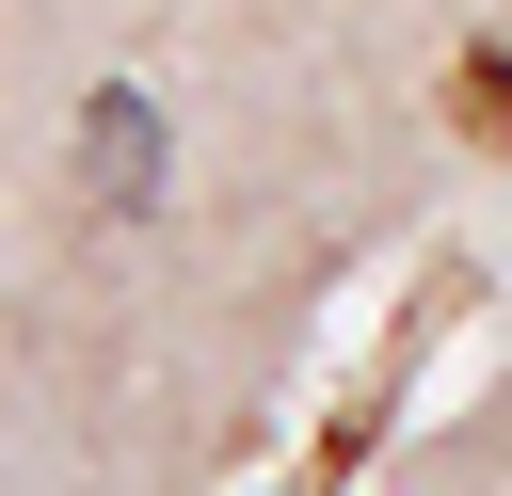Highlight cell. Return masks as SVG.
I'll list each match as a JSON object with an SVG mask.
<instances>
[{"label": "cell", "instance_id": "6da1fadb", "mask_svg": "<svg viewBox=\"0 0 512 496\" xmlns=\"http://www.w3.org/2000/svg\"><path fill=\"white\" fill-rule=\"evenodd\" d=\"M144 176H160V128H144V112H128V80H112V96H96V192H128V208H144Z\"/></svg>", "mask_w": 512, "mask_h": 496}, {"label": "cell", "instance_id": "7a4b0ae2", "mask_svg": "<svg viewBox=\"0 0 512 496\" xmlns=\"http://www.w3.org/2000/svg\"><path fill=\"white\" fill-rule=\"evenodd\" d=\"M448 128L464 144H512V48H464L448 64Z\"/></svg>", "mask_w": 512, "mask_h": 496}]
</instances>
